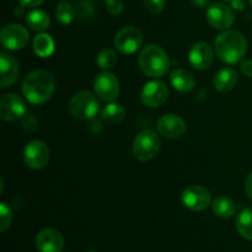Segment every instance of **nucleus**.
I'll return each instance as SVG.
<instances>
[{
  "label": "nucleus",
  "instance_id": "1",
  "mask_svg": "<svg viewBox=\"0 0 252 252\" xmlns=\"http://www.w3.org/2000/svg\"><path fill=\"white\" fill-rule=\"evenodd\" d=\"M56 89V79L49 71L38 69L33 70L24 79L22 93L26 100L33 105L47 102Z\"/></svg>",
  "mask_w": 252,
  "mask_h": 252
},
{
  "label": "nucleus",
  "instance_id": "2",
  "mask_svg": "<svg viewBox=\"0 0 252 252\" xmlns=\"http://www.w3.org/2000/svg\"><path fill=\"white\" fill-rule=\"evenodd\" d=\"M214 49L221 62L234 65L245 57L248 51V41L241 32L226 30L217 37Z\"/></svg>",
  "mask_w": 252,
  "mask_h": 252
},
{
  "label": "nucleus",
  "instance_id": "3",
  "mask_svg": "<svg viewBox=\"0 0 252 252\" xmlns=\"http://www.w3.org/2000/svg\"><path fill=\"white\" fill-rule=\"evenodd\" d=\"M139 68L150 78H160L170 68V58L166 52L157 44H149L140 51L138 57Z\"/></svg>",
  "mask_w": 252,
  "mask_h": 252
},
{
  "label": "nucleus",
  "instance_id": "4",
  "mask_svg": "<svg viewBox=\"0 0 252 252\" xmlns=\"http://www.w3.org/2000/svg\"><path fill=\"white\" fill-rule=\"evenodd\" d=\"M161 140L158 133L153 129H144L135 137L133 142V155L139 161H149L158 155Z\"/></svg>",
  "mask_w": 252,
  "mask_h": 252
},
{
  "label": "nucleus",
  "instance_id": "5",
  "mask_svg": "<svg viewBox=\"0 0 252 252\" xmlns=\"http://www.w3.org/2000/svg\"><path fill=\"white\" fill-rule=\"evenodd\" d=\"M97 96L90 91H79L69 101V111L79 120H91L98 112Z\"/></svg>",
  "mask_w": 252,
  "mask_h": 252
},
{
  "label": "nucleus",
  "instance_id": "6",
  "mask_svg": "<svg viewBox=\"0 0 252 252\" xmlns=\"http://www.w3.org/2000/svg\"><path fill=\"white\" fill-rule=\"evenodd\" d=\"M51 159V152L42 140L34 139L26 144L24 150L25 164L33 170H41L47 166Z\"/></svg>",
  "mask_w": 252,
  "mask_h": 252
},
{
  "label": "nucleus",
  "instance_id": "7",
  "mask_svg": "<svg viewBox=\"0 0 252 252\" xmlns=\"http://www.w3.org/2000/svg\"><path fill=\"white\" fill-rule=\"evenodd\" d=\"M95 95L103 102H113L120 95V81L115 74L102 71L94 81Z\"/></svg>",
  "mask_w": 252,
  "mask_h": 252
},
{
  "label": "nucleus",
  "instance_id": "8",
  "mask_svg": "<svg viewBox=\"0 0 252 252\" xmlns=\"http://www.w3.org/2000/svg\"><path fill=\"white\" fill-rule=\"evenodd\" d=\"M0 41L5 49L19 51L27 46L30 41V34L29 31L21 25L7 24L1 29Z\"/></svg>",
  "mask_w": 252,
  "mask_h": 252
},
{
  "label": "nucleus",
  "instance_id": "9",
  "mask_svg": "<svg viewBox=\"0 0 252 252\" xmlns=\"http://www.w3.org/2000/svg\"><path fill=\"white\" fill-rule=\"evenodd\" d=\"M181 202L187 209L192 212H202L209 207L212 202L211 192L203 186L193 185L184 189Z\"/></svg>",
  "mask_w": 252,
  "mask_h": 252
},
{
  "label": "nucleus",
  "instance_id": "10",
  "mask_svg": "<svg viewBox=\"0 0 252 252\" xmlns=\"http://www.w3.org/2000/svg\"><path fill=\"white\" fill-rule=\"evenodd\" d=\"M143 43V33L134 26L123 27L115 37V46L122 54L135 53Z\"/></svg>",
  "mask_w": 252,
  "mask_h": 252
},
{
  "label": "nucleus",
  "instance_id": "11",
  "mask_svg": "<svg viewBox=\"0 0 252 252\" xmlns=\"http://www.w3.org/2000/svg\"><path fill=\"white\" fill-rule=\"evenodd\" d=\"M26 113V103L16 94H5L0 98V118L12 122L22 118Z\"/></svg>",
  "mask_w": 252,
  "mask_h": 252
},
{
  "label": "nucleus",
  "instance_id": "12",
  "mask_svg": "<svg viewBox=\"0 0 252 252\" xmlns=\"http://www.w3.org/2000/svg\"><path fill=\"white\" fill-rule=\"evenodd\" d=\"M207 21L217 30H228L235 21L233 10L224 2H214L207 10Z\"/></svg>",
  "mask_w": 252,
  "mask_h": 252
},
{
  "label": "nucleus",
  "instance_id": "13",
  "mask_svg": "<svg viewBox=\"0 0 252 252\" xmlns=\"http://www.w3.org/2000/svg\"><path fill=\"white\" fill-rule=\"evenodd\" d=\"M167 97H169V89L164 81L160 80H153L147 83L140 93L142 102L148 107L153 108L164 105Z\"/></svg>",
  "mask_w": 252,
  "mask_h": 252
},
{
  "label": "nucleus",
  "instance_id": "14",
  "mask_svg": "<svg viewBox=\"0 0 252 252\" xmlns=\"http://www.w3.org/2000/svg\"><path fill=\"white\" fill-rule=\"evenodd\" d=\"M158 132L169 139H177L186 133L187 126L184 118L175 113L164 115L158 120Z\"/></svg>",
  "mask_w": 252,
  "mask_h": 252
},
{
  "label": "nucleus",
  "instance_id": "15",
  "mask_svg": "<svg viewBox=\"0 0 252 252\" xmlns=\"http://www.w3.org/2000/svg\"><path fill=\"white\" fill-rule=\"evenodd\" d=\"M37 250L39 252H62L64 250V238L57 229H42L36 235Z\"/></svg>",
  "mask_w": 252,
  "mask_h": 252
},
{
  "label": "nucleus",
  "instance_id": "16",
  "mask_svg": "<svg viewBox=\"0 0 252 252\" xmlns=\"http://www.w3.org/2000/svg\"><path fill=\"white\" fill-rule=\"evenodd\" d=\"M0 86L1 89H6L16 84L20 76V65L14 56L7 52L2 51L0 53Z\"/></svg>",
  "mask_w": 252,
  "mask_h": 252
},
{
  "label": "nucleus",
  "instance_id": "17",
  "mask_svg": "<svg viewBox=\"0 0 252 252\" xmlns=\"http://www.w3.org/2000/svg\"><path fill=\"white\" fill-rule=\"evenodd\" d=\"M189 59L191 65L197 70L209 68L214 61L213 48L206 42H197L189 49Z\"/></svg>",
  "mask_w": 252,
  "mask_h": 252
},
{
  "label": "nucleus",
  "instance_id": "18",
  "mask_svg": "<svg viewBox=\"0 0 252 252\" xmlns=\"http://www.w3.org/2000/svg\"><path fill=\"white\" fill-rule=\"evenodd\" d=\"M170 84L175 90L180 93H189L196 86V79L189 70L182 68H176L170 73Z\"/></svg>",
  "mask_w": 252,
  "mask_h": 252
},
{
  "label": "nucleus",
  "instance_id": "19",
  "mask_svg": "<svg viewBox=\"0 0 252 252\" xmlns=\"http://www.w3.org/2000/svg\"><path fill=\"white\" fill-rule=\"evenodd\" d=\"M238 83V73L233 68H223L214 75L213 86L220 93L233 90Z\"/></svg>",
  "mask_w": 252,
  "mask_h": 252
},
{
  "label": "nucleus",
  "instance_id": "20",
  "mask_svg": "<svg viewBox=\"0 0 252 252\" xmlns=\"http://www.w3.org/2000/svg\"><path fill=\"white\" fill-rule=\"evenodd\" d=\"M26 24L32 31L43 32L51 25V19L43 10H32L26 15Z\"/></svg>",
  "mask_w": 252,
  "mask_h": 252
},
{
  "label": "nucleus",
  "instance_id": "21",
  "mask_svg": "<svg viewBox=\"0 0 252 252\" xmlns=\"http://www.w3.org/2000/svg\"><path fill=\"white\" fill-rule=\"evenodd\" d=\"M213 213L219 218H230L235 214L236 204L233 199L225 196H219L212 203Z\"/></svg>",
  "mask_w": 252,
  "mask_h": 252
},
{
  "label": "nucleus",
  "instance_id": "22",
  "mask_svg": "<svg viewBox=\"0 0 252 252\" xmlns=\"http://www.w3.org/2000/svg\"><path fill=\"white\" fill-rule=\"evenodd\" d=\"M34 53L41 58L51 57L54 52V41L51 34L38 33L33 39Z\"/></svg>",
  "mask_w": 252,
  "mask_h": 252
},
{
  "label": "nucleus",
  "instance_id": "23",
  "mask_svg": "<svg viewBox=\"0 0 252 252\" xmlns=\"http://www.w3.org/2000/svg\"><path fill=\"white\" fill-rule=\"evenodd\" d=\"M126 117V110L122 105L116 102H108L101 111V118L106 123L110 125H117L122 122Z\"/></svg>",
  "mask_w": 252,
  "mask_h": 252
},
{
  "label": "nucleus",
  "instance_id": "24",
  "mask_svg": "<svg viewBox=\"0 0 252 252\" xmlns=\"http://www.w3.org/2000/svg\"><path fill=\"white\" fill-rule=\"evenodd\" d=\"M236 229L246 240H252V208L244 209L236 219Z\"/></svg>",
  "mask_w": 252,
  "mask_h": 252
},
{
  "label": "nucleus",
  "instance_id": "25",
  "mask_svg": "<svg viewBox=\"0 0 252 252\" xmlns=\"http://www.w3.org/2000/svg\"><path fill=\"white\" fill-rule=\"evenodd\" d=\"M75 7L73 5H70L69 2H59L57 5L56 9V17L61 24L63 25H69L73 22L74 17H75Z\"/></svg>",
  "mask_w": 252,
  "mask_h": 252
},
{
  "label": "nucleus",
  "instance_id": "26",
  "mask_svg": "<svg viewBox=\"0 0 252 252\" xmlns=\"http://www.w3.org/2000/svg\"><path fill=\"white\" fill-rule=\"evenodd\" d=\"M116 63H117V54L111 48L102 49L101 52H98L97 57H96V64L105 70L112 69Z\"/></svg>",
  "mask_w": 252,
  "mask_h": 252
},
{
  "label": "nucleus",
  "instance_id": "27",
  "mask_svg": "<svg viewBox=\"0 0 252 252\" xmlns=\"http://www.w3.org/2000/svg\"><path fill=\"white\" fill-rule=\"evenodd\" d=\"M75 12L80 19H90L95 15L96 7L95 4L90 0H80V1L76 2L75 6Z\"/></svg>",
  "mask_w": 252,
  "mask_h": 252
},
{
  "label": "nucleus",
  "instance_id": "28",
  "mask_svg": "<svg viewBox=\"0 0 252 252\" xmlns=\"http://www.w3.org/2000/svg\"><path fill=\"white\" fill-rule=\"evenodd\" d=\"M12 221V211L5 203H0V231L5 233Z\"/></svg>",
  "mask_w": 252,
  "mask_h": 252
},
{
  "label": "nucleus",
  "instance_id": "29",
  "mask_svg": "<svg viewBox=\"0 0 252 252\" xmlns=\"http://www.w3.org/2000/svg\"><path fill=\"white\" fill-rule=\"evenodd\" d=\"M145 7L153 14H159L164 10L165 0H143Z\"/></svg>",
  "mask_w": 252,
  "mask_h": 252
},
{
  "label": "nucleus",
  "instance_id": "30",
  "mask_svg": "<svg viewBox=\"0 0 252 252\" xmlns=\"http://www.w3.org/2000/svg\"><path fill=\"white\" fill-rule=\"evenodd\" d=\"M106 10L112 15H118L123 11L122 0H105Z\"/></svg>",
  "mask_w": 252,
  "mask_h": 252
},
{
  "label": "nucleus",
  "instance_id": "31",
  "mask_svg": "<svg viewBox=\"0 0 252 252\" xmlns=\"http://www.w3.org/2000/svg\"><path fill=\"white\" fill-rule=\"evenodd\" d=\"M241 71H243L244 75L249 76V78H252V61L248 59V61H244L241 63Z\"/></svg>",
  "mask_w": 252,
  "mask_h": 252
},
{
  "label": "nucleus",
  "instance_id": "32",
  "mask_svg": "<svg viewBox=\"0 0 252 252\" xmlns=\"http://www.w3.org/2000/svg\"><path fill=\"white\" fill-rule=\"evenodd\" d=\"M245 192L249 198L252 201V172L248 175V177L245 180Z\"/></svg>",
  "mask_w": 252,
  "mask_h": 252
},
{
  "label": "nucleus",
  "instance_id": "33",
  "mask_svg": "<svg viewBox=\"0 0 252 252\" xmlns=\"http://www.w3.org/2000/svg\"><path fill=\"white\" fill-rule=\"evenodd\" d=\"M20 4L26 7H36L41 5L44 0H19Z\"/></svg>",
  "mask_w": 252,
  "mask_h": 252
},
{
  "label": "nucleus",
  "instance_id": "34",
  "mask_svg": "<svg viewBox=\"0 0 252 252\" xmlns=\"http://www.w3.org/2000/svg\"><path fill=\"white\" fill-rule=\"evenodd\" d=\"M231 1V7L238 11H243L244 7H245V2L244 0H230Z\"/></svg>",
  "mask_w": 252,
  "mask_h": 252
},
{
  "label": "nucleus",
  "instance_id": "35",
  "mask_svg": "<svg viewBox=\"0 0 252 252\" xmlns=\"http://www.w3.org/2000/svg\"><path fill=\"white\" fill-rule=\"evenodd\" d=\"M191 1H192V4L197 7H206L207 5L209 4V1H211V0H191Z\"/></svg>",
  "mask_w": 252,
  "mask_h": 252
},
{
  "label": "nucleus",
  "instance_id": "36",
  "mask_svg": "<svg viewBox=\"0 0 252 252\" xmlns=\"http://www.w3.org/2000/svg\"><path fill=\"white\" fill-rule=\"evenodd\" d=\"M25 7L26 6H24V5H21V6H17L16 9H15V15H16L17 17H21L22 15L25 14Z\"/></svg>",
  "mask_w": 252,
  "mask_h": 252
},
{
  "label": "nucleus",
  "instance_id": "37",
  "mask_svg": "<svg viewBox=\"0 0 252 252\" xmlns=\"http://www.w3.org/2000/svg\"><path fill=\"white\" fill-rule=\"evenodd\" d=\"M249 2H250V5L252 6V0H249Z\"/></svg>",
  "mask_w": 252,
  "mask_h": 252
},
{
  "label": "nucleus",
  "instance_id": "38",
  "mask_svg": "<svg viewBox=\"0 0 252 252\" xmlns=\"http://www.w3.org/2000/svg\"><path fill=\"white\" fill-rule=\"evenodd\" d=\"M89 252H96V251H89Z\"/></svg>",
  "mask_w": 252,
  "mask_h": 252
}]
</instances>
